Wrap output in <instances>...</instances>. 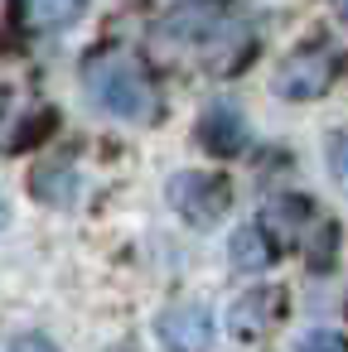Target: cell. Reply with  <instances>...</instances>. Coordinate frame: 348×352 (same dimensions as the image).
<instances>
[{
    "mask_svg": "<svg viewBox=\"0 0 348 352\" xmlns=\"http://www.w3.org/2000/svg\"><path fill=\"white\" fill-rule=\"evenodd\" d=\"M155 49L208 73H237L252 54V20L237 0H179L155 25Z\"/></svg>",
    "mask_w": 348,
    "mask_h": 352,
    "instance_id": "1",
    "label": "cell"
},
{
    "mask_svg": "<svg viewBox=\"0 0 348 352\" xmlns=\"http://www.w3.org/2000/svg\"><path fill=\"white\" fill-rule=\"evenodd\" d=\"M83 87L102 111L126 116V121H155V111H160V97H155L141 58L126 54V49L92 54L88 68H83Z\"/></svg>",
    "mask_w": 348,
    "mask_h": 352,
    "instance_id": "2",
    "label": "cell"
},
{
    "mask_svg": "<svg viewBox=\"0 0 348 352\" xmlns=\"http://www.w3.org/2000/svg\"><path fill=\"white\" fill-rule=\"evenodd\" d=\"M170 203H174L189 222L208 227V222H218V217L227 212L232 193H227V179H223V174L189 169V174H174V179H170Z\"/></svg>",
    "mask_w": 348,
    "mask_h": 352,
    "instance_id": "3",
    "label": "cell"
},
{
    "mask_svg": "<svg viewBox=\"0 0 348 352\" xmlns=\"http://www.w3.org/2000/svg\"><path fill=\"white\" fill-rule=\"evenodd\" d=\"M329 82H334V54H329V49H300V54H290V58L280 63V73H276V92L290 97V102H309V97H319Z\"/></svg>",
    "mask_w": 348,
    "mask_h": 352,
    "instance_id": "4",
    "label": "cell"
},
{
    "mask_svg": "<svg viewBox=\"0 0 348 352\" xmlns=\"http://www.w3.org/2000/svg\"><path fill=\"white\" fill-rule=\"evenodd\" d=\"M155 333L170 352H203L208 338H213V318H208L203 304H174V309L160 314Z\"/></svg>",
    "mask_w": 348,
    "mask_h": 352,
    "instance_id": "5",
    "label": "cell"
},
{
    "mask_svg": "<svg viewBox=\"0 0 348 352\" xmlns=\"http://www.w3.org/2000/svg\"><path fill=\"white\" fill-rule=\"evenodd\" d=\"M280 309H285V294H280L276 285L252 289V294L237 299V309H232V333H237V338H261V333H271V328L280 323Z\"/></svg>",
    "mask_w": 348,
    "mask_h": 352,
    "instance_id": "6",
    "label": "cell"
},
{
    "mask_svg": "<svg viewBox=\"0 0 348 352\" xmlns=\"http://www.w3.org/2000/svg\"><path fill=\"white\" fill-rule=\"evenodd\" d=\"M198 140H203V150H213V155H237L242 145H247V121L237 116V107H227V102H213L208 111H203V121H198Z\"/></svg>",
    "mask_w": 348,
    "mask_h": 352,
    "instance_id": "7",
    "label": "cell"
},
{
    "mask_svg": "<svg viewBox=\"0 0 348 352\" xmlns=\"http://www.w3.org/2000/svg\"><path fill=\"white\" fill-rule=\"evenodd\" d=\"M15 6H20V20H25L30 30L49 34V30L73 25V20L83 15V6H88V0H15Z\"/></svg>",
    "mask_w": 348,
    "mask_h": 352,
    "instance_id": "8",
    "label": "cell"
},
{
    "mask_svg": "<svg viewBox=\"0 0 348 352\" xmlns=\"http://www.w3.org/2000/svg\"><path fill=\"white\" fill-rule=\"evenodd\" d=\"M227 251H232V265H237V270H266V265L276 261V251H271V241H266V227H261V222L237 227Z\"/></svg>",
    "mask_w": 348,
    "mask_h": 352,
    "instance_id": "9",
    "label": "cell"
},
{
    "mask_svg": "<svg viewBox=\"0 0 348 352\" xmlns=\"http://www.w3.org/2000/svg\"><path fill=\"white\" fill-rule=\"evenodd\" d=\"M295 352H348V338H338V333H329V328H314V333L300 338Z\"/></svg>",
    "mask_w": 348,
    "mask_h": 352,
    "instance_id": "10",
    "label": "cell"
},
{
    "mask_svg": "<svg viewBox=\"0 0 348 352\" xmlns=\"http://www.w3.org/2000/svg\"><path fill=\"white\" fill-rule=\"evenodd\" d=\"M10 352H59V347H54L49 338H15Z\"/></svg>",
    "mask_w": 348,
    "mask_h": 352,
    "instance_id": "11",
    "label": "cell"
},
{
    "mask_svg": "<svg viewBox=\"0 0 348 352\" xmlns=\"http://www.w3.org/2000/svg\"><path fill=\"white\" fill-rule=\"evenodd\" d=\"M343 6H348V0H343Z\"/></svg>",
    "mask_w": 348,
    "mask_h": 352,
    "instance_id": "12",
    "label": "cell"
}]
</instances>
